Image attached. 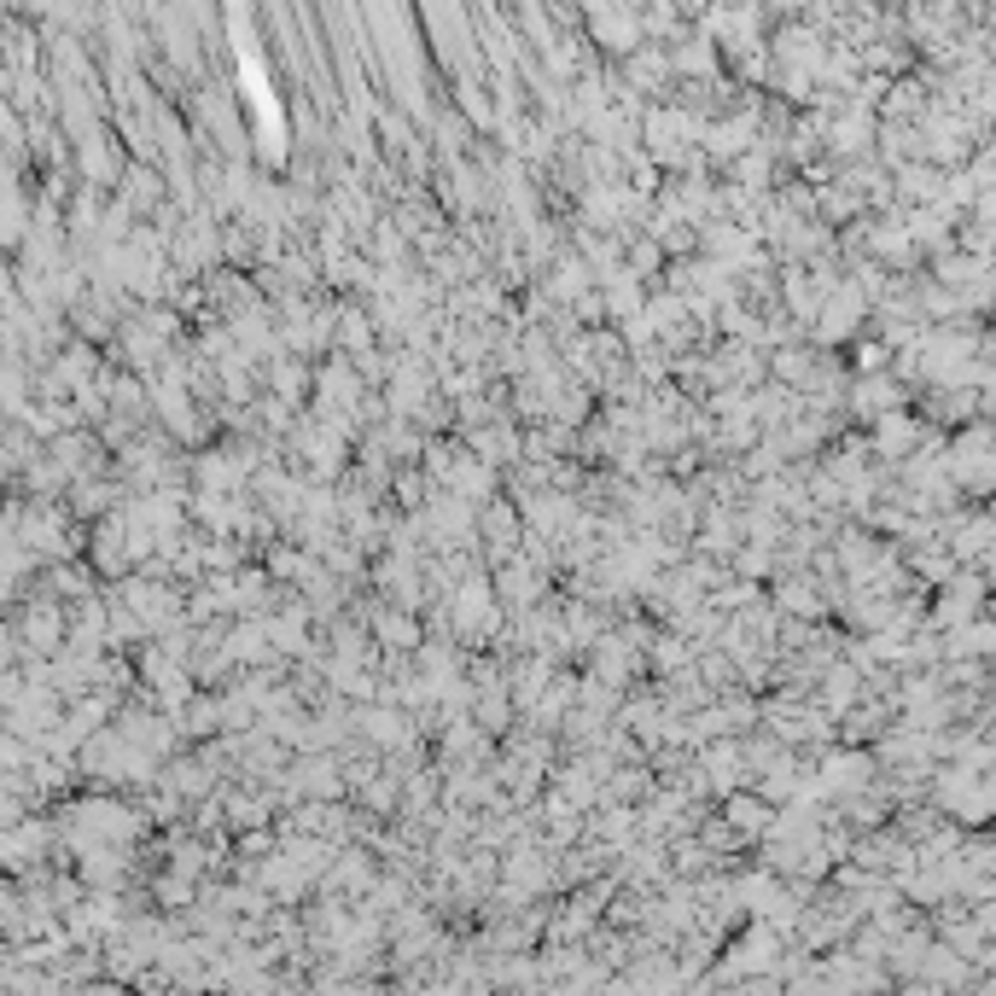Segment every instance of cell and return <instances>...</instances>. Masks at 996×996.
Returning <instances> with one entry per match:
<instances>
[{
	"mask_svg": "<svg viewBox=\"0 0 996 996\" xmlns=\"http://www.w3.org/2000/svg\"><path fill=\"white\" fill-rule=\"evenodd\" d=\"M134 827H141V816L123 810V804H111V799H94V804H76L71 810V839H76L82 851L106 846V839H129Z\"/></svg>",
	"mask_w": 996,
	"mask_h": 996,
	"instance_id": "cell-1",
	"label": "cell"
},
{
	"mask_svg": "<svg viewBox=\"0 0 996 996\" xmlns=\"http://www.w3.org/2000/svg\"><path fill=\"white\" fill-rule=\"evenodd\" d=\"M292 787L309 799H327V792H339V769H332V757H303V769H292Z\"/></svg>",
	"mask_w": 996,
	"mask_h": 996,
	"instance_id": "cell-2",
	"label": "cell"
},
{
	"mask_svg": "<svg viewBox=\"0 0 996 996\" xmlns=\"http://www.w3.org/2000/svg\"><path fill=\"white\" fill-rule=\"evenodd\" d=\"M59 635H64V606L41 600L36 612H29V623H24V641H29V647H59Z\"/></svg>",
	"mask_w": 996,
	"mask_h": 996,
	"instance_id": "cell-3",
	"label": "cell"
},
{
	"mask_svg": "<svg viewBox=\"0 0 996 996\" xmlns=\"http://www.w3.org/2000/svg\"><path fill=\"white\" fill-rule=\"evenodd\" d=\"M496 595H501V600H513V606H531L536 595H543V578H536L531 566H519V560H513V566H501Z\"/></svg>",
	"mask_w": 996,
	"mask_h": 996,
	"instance_id": "cell-4",
	"label": "cell"
},
{
	"mask_svg": "<svg viewBox=\"0 0 996 996\" xmlns=\"http://www.w3.org/2000/svg\"><path fill=\"white\" fill-rule=\"evenodd\" d=\"M379 641L385 647H420V623L409 618V606H391V612H379Z\"/></svg>",
	"mask_w": 996,
	"mask_h": 996,
	"instance_id": "cell-5",
	"label": "cell"
},
{
	"mask_svg": "<svg viewBox=\"0 0 996 996\" xmlns=\"http://www.w3.org/2000/svg\"><path fill=\"white\" fill-rule=\"evenodd\" d=\"M472 449H478L484 461L496 466V461H508V454H519V437H513L508 426H484V432H472Z\"/></svg>",
	"mask_w": 996,
	"mask_h": 996,
	"instance_id": "cell-6",
	"label": "cell"
},
{
	"mask_svg": "<svg viewBox=\"0 0 996 996\" xmlns=\"http://www.w3.org/2000/svg\"><path fill=\"white\" fill-rule=\"evenodd\" d=\"M729 827H734V834H757V827H764V804H757V799H729Z\"/></svg>",
	"mask_w": 996,
	"mask_h": 996,
	"instance_id": "cell-7",
	"label": "cell"
}]
</instances>
